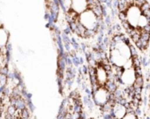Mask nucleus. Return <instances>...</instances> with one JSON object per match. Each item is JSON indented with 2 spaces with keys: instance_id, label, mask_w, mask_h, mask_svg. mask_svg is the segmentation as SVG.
<instances>
[{
  "instance_id": "f257e3e1",
  "label": "nucleus",
  "mask_w": 150,
  "mask_h": 119,
  "mask_svg": "<svg viewBox=\"0 0 150 119\" xmlns=\"http://www.w3.org/2000/svg\"><path fill=\"white\" fill-rule=\"evenodd\" d=\"M70 30L81 39H92L102 30L104 8L101 0H59Z\"/></svg>"
},
{
  "instance_id": "f03ea898",
  "label": "nucleus",
  "mask_w": 150,
  "mask_h": 119,
  "mask_svg": "<svg viewBox=\"0 0 150 119\" xmlns=\"http://www.w3.org/2000/svg\"><path fill=\"white\" fill-rule=\"evenodd\" d=\"M117 13L125 34L138 49L145 52L150 43V2L117 0Z\"/></svg>"
},
{
  "instance_id": "7ed1b4c3",
  "label": "nucleus",
  "mask_w": 150,
  "mask_h": 119,
  "mask_svg": "<svg viewBox=\"0 0 150 119\" xmlns=\"http://www.w3.org/2000/svg\"><path fill=\"white\" fill-rule=\"evenodd\" d=\"M111 95L112 94L107 89L106 87H99L96 90L92 92V99L94 103L100 108H103L110 101Z\"/></svg>"
},
{
  "instance_id": "20e7f679",
  "label": "nucleus",
  "mask_w": 150,
  "mask_h": 119,
  "mask_svg": "<svg viewBox=\"0 0 150 119\" xmlns=\"http://www.w3.org/2000/svg\"><path fill=\"white\" fill-rule=\"evenodd\" d=\"M128 113V108L126 105L116 101L112 108V116L114 119H122Z\"/></svg>"
},
{
  "instance_id": "39448f33",
  "label": "nucleus",
  "mask_w": 150,
  "mask_h": 119,
  "mask_svg": "<svg viewBox=\"0 0 150 119\" xmlns=\"http://www.w3.org/2000/svg\"><path fill=\"white\" fill-rule=\"evenodd\" d=\"M122 119H139V118H138V115H137V114L135 112L130 111Z\"/></svg>"
}]
</instances>
